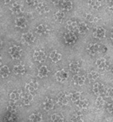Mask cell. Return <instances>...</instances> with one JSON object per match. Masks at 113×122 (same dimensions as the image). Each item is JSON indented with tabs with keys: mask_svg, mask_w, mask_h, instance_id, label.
I'll return each instance as SVG.
<instances>
[{
	"mask_svg": "<svg viewBox=\"0 0 113 122\" xmlns=\"http://www.w3.org/2000/svg\"><path fill=\"white\" fill-rule=\"evenodd\" d=\"M89 26L85 22H81L79 23L78 25V27H77V30L80 33L82 34H85L86 33H88V31H89Z\"/></svg>",
	"mask_w": 113,
	"mask_h": 122,
	"instance_id": "1f68e13d",
	"label": "cell"
},
{
	"mask_svg": "<svg viewBox=\"0 0 113 122\" xmlns=\"http://www.w3.org/2000/svg\"><path fill=\"white\" fill-rule=\"evenodd\" d=\"M96 66L98 67L99 69H101V70H105L106 69L108 66H109V62L107 61L105 58L104 57H100L99 59L96 61Z\"/></svg>",
	"mask_w": 113,
	"mask_h": 122,
	"instance_id": "2e32d148",
	"label": "cell"
},
{
	"mask_svg": "<svg viewBox=\"0 0 113 122\" xmlns=\"http://www.w3.org/2000/svg\"><path fill=\"white\" fill-rule=\"evenodd\" d=\"M59 3H60V5H61L63 11H70L73 7L71 1H61Z\"/></svg>",
	"mask_w": 113,
	"mask_h": 122,
	"instance_id": "603a6c76",
	"label": "cell"
},
{
	"mask_svg": "<svg viewBox=\"0 0 113 122\" xmlns=\"http://www.w3.org/2000/svg\"><path fill=\"white\" fill-rule=\"evenodd\" d=\"M85 80H86V78L84 75H82V74H74L72 77V81L75 85L77 86H83V84L85 83Z\"/></svg>",
	"mask_w": 113,
	"mask_h": 122,
	"instance_id": "5bb4252c",
	"label": "cell"
},
{
	"mask_svg": "<svg viewBox=\"0 0 113 122\" xmlns=\"http://www.w3.org/2000/svg\"><path fill=\"white\" fill-rule=\"evenodd\" d=\"M13 72L16 75H23L26 73V67L23 64H17L13 67Z\"/></svg>",
	"mask_w": 113,
	"mask_h": 122,
	"instance_id": "7c38bea8",
	"label": "cell"
},
{
	"mask_svg": "<svg viewBox=\"0 0 113 122\" xmlns=\"http://www.w3.org/2000/svg\"><path fill=\"white\" fill-rule=\"evenodd\" d=\"M87 51L89 55H91V56L96 55L97 53L99 52V45L95 44V43L90 44V45H88Z\"/></svg>",
	"mask_w": 113,
	"mask_h": 122,
	"instance_id": "9a60e30c",
	"label": "cell"
},
{
	"mask_svg": "<svg viewBox=\"0 0 113 122\" xmlns=\"http://www.w3.org/2000/svg\"><path fill=\"white\" fill-rule=\"evenodd\" d=\"M112 73H113V68H112Z\"/></svg>",
	"mask_w": 113,
	"mask_h": 122,
	"instance_id": "f6af8a7d",
	"label": "cell"
},
{
	"mask_svg": "<svg viewBox=\"0 0 113 122\" xmlns=\"http://www.w3.org/2000/svg\"><path fill=\"white\" fill-rule=\"evenodd\" d=\"M69 68L72 73H77L80 71L81 69V62L77 61H72L69 64Z\"/></svg>",
	"mask_w": 113,
	"mask_h": 122,
	"instance_id": "d6986e66",
	"label": "cell"
},
{
	"mask_svg": "<svg viewBox=\"0 0 113 122\" xmlns=\"http://www.w3.org/2000/svg\"><path fill=\"white\" fill-rule=\"evenodd\" d=\"M29 120H30L31 122H42V115L39 113H33L30 115Z\"/></svg>",
	"mask_w": 113,
	"mask_h": 122,
	"instance_id": "4316f807",
	"label": "cell"
},
{
	"mask_svg": "<svg viewBox=\"0 0 113 122\" xmlns=\"http://www.w3.org/2000/svg\"><path fill=\"white\" fill-rule=\"evenodd\" d=\"M89 6L94 10H99L101 8V2L100 1H89Z\"/></svg>",
	"mask_w": 113,
	"mask_h": 122,
	"instance_id": "d590c367",
	"label": "cell"
},
{
	"mask_svg": "<svg viewBox=\"0 0 113 122\" xmlns=\"http://www.w3.org/2000/svg\"><path fill=\"white\" fill-rule=\"evenodd\" d=\"M37 10L38 11L39 14H46L49 11V7L45 2L42 1H38V4L36 5Z\"/></svg>",
	"mask_w": 113,
	"mask_h": 122,
	"instance_id": "52a82bcc",
	"label": "cell"
},
{
	"mask_svg": "<svg viewBox=\"0 0 113 122\" xmlns=\"http://www.w3.org/2000/svg\"><path fill=\"white\" fill-rule=\"evenodd\" d=\"M77 37L74 32H68L64 34V41L67 45H73L77 42Z\"/></svg>",
	"mask_w": 113,
	"mask_h": 122,
	"instance_id": "3957f363",
	"label": "cell"
},
{
	"mask_svg": "<svg viewBox=\"0 0 113 122\" xmlns=\"http://www.w3.org/2000/svg\"><path fill=\"white\" fill-rule=\"evenodd\" d=\"M9 9H10V11L14 15L20 14V13L22 12L23 10H24L22 5L17 2H14V3H13V4H11Z\"/></svg>",
	"mask_w": 113,
	"mask_h": 122,
	"instance_id": "8fae6325",
	"label": "cell"
},
{
	"mask_svg": "<svg viewBox=\"0 0 113 122\" xmlns=\"http://www.w3.org/2000/svg\"><path fill=\"white\" fill-rule=\"evenodd\" d=\"M25 88L28 92H31V93H33L38 90V83L36 81V80H31L29 83L26 84L25 86Z\"/></svg>",
	"mask_w": 113,
	"mask_h": 122,
	"instance_id": "9c48e42d",
	"label": "cell"
},
{
	"mask_svg": "<svg viewBox=\"0 0 113 122\" xmlns=\"http://www.w3.org/2000/svg\"><path fill=\"white\" fill-rule=\"evenodd\" d=\"M105 98H104L103 96H98L96 98V102H95V104H96V106L98 107L99 108H102L104 105H105Z\"/></svg>",
	"mask_w": 113,
	"mask_h": 122,
	"instance_id": "836d02e7",
	"label": "cell"
},
{
	"mask_svg": "<svg viewBox=\"0 0 113 122\" xmlns=\"http://www.w3.org/2000/svg\"><path fill=\"white\" fill-rule=\"evenodd\" d=\"M106 51H107V47L105 46V45H99V53L104 54V53H105Z\"/></svg>",
	"mask_w": 113,
	"mask_h": 122,
	"instance_id": "b9f144b4",
	"label": "cell"
},
{
	"mask_svg": "<svg viewBox=\"0 0 113 122\" xmlns=\"http://www.w3.org/2000/svg\"><path fill=\"white\" fill-rule=\"evenodd\" d=\"M71 95V101L72 102H74L75 103L77 102H78L79 100H81L82 99V97H81V92H72V93H71L70 94Z\"/></svg>",
	"mask_w": 113,
	"mask_h": 122,
	"instance_id": "d6a6232c",
	"label": "cell"
},
{
	"mask_svg": "<svg viewBox=\"0 0 113 122\" xmlns=\"http://www.w3.org/2000/svg\"><path fill=\"white\" fill-rule=\"evenodd\" d=\"M20 97H21V91H19V90H15V91L11 92L9 95L11 102H14L19 101L20 99Z\"/></svg>",
	"mask_w": 113,
	"mask_h": 122,
	"instance_id": "d4e9b609",
	"label": "cell"
},
{
	"mask_svg": "<svg viewBox=\"0 0 113 122\" xmlns=\"http://www.w3.org/2000/svg\"><path fill=\"white\" fill-rule=\"evenodd\" d=\"M36 40V37L31 32H28V33H25L22 34L21 36V41L22 43L26 44V45H32L33 44Z\"/></svg>",
	"mask_w": 113,
	"mask_h": 122,
	"instance_id": "277c9868",
	"label": "cell"
},
{
	"mask_svg": "<svg viewBox=\"0 0 113 122\" xmlns=\"http://www.w3.org/2000/svg\"><path fill=\"white\" fill-rule=\"evenodd\" d=\"M76 105L80 109H86L89 107V101L87 99H81L78 102H76Z\"/></svg>",
	"mask_w": 113,
	"mask_h": 122,
	"instance_id": "f546056e",
	"label": "cell"
},
{
	"mask_svg": "<svg viewBox=\"0 0 113 122\" xmlns=\"http://www.w3.org/2000/svg\"><path fill=\"white\" fill-rule=\"evenodd\" d=\"M107 97H109L111 99L113 100V88H110V89H108V91H107V94H106Z\"/></svg>",
	"mask_w": 113,
	"mask_h": 122,
	"instance_id": "60d3db41",
	"label": "cell"
},
{
	"mask_svg": "<svg viewBox=\"0 0 113 122\" xmlns=\"http://www.w3.org/2000/svg\"><path fill=\"white\" fill-rule=\"evenodd\" d=\"M92 91L95 95H98V96H105L107 94V89L103 84L100 83H95L94 84L93 88H92Z\"/></svg>",
	"mask_w": 113,
	"mask_h": 122,
	"instance_id": "7a4b0ae2",
	"label": "cell"
},
{
	"mask_svg": "<svg viewBox=\"0 0 113 122\" xmlns=\"http://www.w3.org/2000/svg\"><path fill=\"white\" fill-rule=\"evenodd\" d=\"M48 26L45 24H39L36 26V32L40 35H44L48 33Z\"/></svg>",
	"mask_w": 113,
	"mask_h": 122,
	"instance_id": "ffe728a7",
	"label": "cell"
},
{
	"mask_svg": "<svg viewBox=\"0 0 113 122\" xmlns=\"http://www.w3.org/2000/svg\"><path fill=\"white\" fill-rule=\"evenodd\" d=\"M68 77H69L68 73L64 69L59 70V71H57L55 73V78H56V79L59 82H65L68 79Z\"/></svg>",
	"mask_w": 113,
	"mask_h": 122,
	"instance_id": "ba28073f",
	"label": "cell"
},
{
	"mask_svg": "<svg viewBox=\"0 0 113 122\" xmlns=\"http://www.w3.org/2000/svg\"><path fill=\"white\" fill-rule=\"evenodd\" d=\"M70 97H71L70 94H67L66 92H61L57 97V102L60 104H61V105H67Z\"/></svg>",
	"mask_w": 113,
	"mask_h": 122,
	"instance_id": "8992f818",
	"label": "cell"
},
{
	"mask_svg": "<svg viewBox=\"0 0 113 122\" xmlns=\"http://www.w3.org/2000/svg\"><path fill=\"white\" fill-rule=\"evenodd\" d=\"M85 18H86L87 20H89V22H96V21H98V20H99V18L97 16H95L94 15L89 14V13L85 14Z\"/></svg>",
	"mask_w": 113,
	"mask_h": 122,
	"instance_id": "8d00e7d4",
	"label": "cell"
},
{
	"mask_svg": "<svg viewBox=\"0 0 113 122\" xmlns=\"http://www.w3.org/2000/svg\"><path fill=\"white\" fill-rule=\"evenodd\" d=\"M88 77H89V79H90V80H95V79H97L99 78V73L95 71H91L90 73H89Z\"/></svg>",
	"mask_w": 113,
	"mask_h": 122,
	"instance_id": "f35d334b",
	"label": "cell"
},
{
	"mask_svg": "<svg viewBox=\"0 0 113 122\" xmlns=\"http://www.w3.org/2000/svg\"><path fill=\"white\" fill-rule=\"evenodd\" d=\"M33 101V93L26 92L22 95V102L25 105H31Z\"/></svg>",
	"mask_w": 113,
	"mask_h": 122,
	"instance_id": "ac0fdd59",
	"label": "cell"
},
{
	"mask_svg": "<svg viewBox=\"0 0 113 122\" xmlns=\"http://www.w3.org/2000/svg\"><path fill=\"white\" fill-rule=\"evenodd\" d=\"M33 57L37 61H39V62H43V61L46 60L47 55L45 53L44 51L40 49H38L34 51V54H33Z\"/></svg>",
	"mask_w": 113,
	"mask_h": 122,
	"instance_id": "5b68a950",
	"label": "cell"
},
{
	"mask_svg": "<svg viewBox=\"0 0 113 122\" xmlns=\"http://www.w3.org/2000/svg\"><path fill=\"white\" fill-rule=\"evenodd\" d=\"M42 108L45 111H50L55 108V101L52 98H47L42 103Z\"/></svg>",
	"mask_w": 113,
	"mask_h": 122,
	"instance_id": "4fadbf2b",
	"label": "cell"
},
{
	"mask_svg": "<svg viewBox=\"0 0 113 122\" xmlns=\"http://www.w3.org/2000/svg\"><path fill=\"white\" fill-rule=\"evenodd\" d=\"M17 108H18V106L14 102H11L8 106V109L10 113H15L17 111Z\"/></svg>",
	"mask_w": 113,
	"mask_h": 122,
	"instance_id": "74e56055",
	"label": "cell"
},
{
	"mask_svg": "<svg viewBox=\"0 0 113 122\" xmlns=\"http://www.w3.org/2000/svg\"><path fill=\"white\" fill-rule=\"evenodd\" d=\"M106 108H107V111H108L110 114H113V102H111V103L108 104L107 107H106Z\"/></svg>",
	"mask_w": 113,
	"mask_h": 122,
	"instance_id": "ab89813d",
	"label": "cell"
},
{
	"mask_svg": "<svg viewBox=\"0 0 113 122\" xmlns=\"http://www.w3.org/2000/svg\"><path fill=\"white\" fill-rule=\"evenodd\" d=\"M52 122H65V117L61 114H53L50 117Z\"/></svg>",
	"mask_w": 113,
	"mask_h": 122,
	"instance_id": "f1b7e54d",
	"label": "cell"
},
{
	"mask_svg": "<svg viewBox=\"0 0 113 122\" xmlns=\"http://www.w3.org/2000/svg\"><path fill=\"white\" fill-rule=\"evenodd\" d=\"M18 118L15 115L14 113H8L4 115V122H17Z\"/></svg>",
	"mask_w": 113,
	"mask_h": 122,
	"instance_id": "cb8c5ba5",
	"label": "cell"
},
{
	"mask_svg": "<svg viewBox=\"0 0 113 122\" xmlns=\"http://www.w3.org/2000/svg\"><path fill=\"white\" fill-rule=\"evenodd\" d=\"M105 34H106V32H105V29L104 27H101V26H99L94 30L93 32V35L94 38L96 39H103L105 37Z\"/></svg>",
	"mask_w": 113,
	"mask_h": 122,
	"instance_id": "30bf717a",
	"label": "cell"
},
{
	"mask_svg": "<svg viewBox=\"0 0 113 122\" xmlns=\"http://www.w3.org/2000/svg\"><path fill=\"white\" fill-rule=\"evenodd\" d=\"M9 54L12 59L18 60L22 56V49L19 45H13L9 49Z\"/></svg>",
	"mask_w": 113,
	"mask_h": 122,
	"instance_id": "6da1fadb",
	"label": "cell"
},
{
	"mask_svg": "<svg viewBox=\"0 0 113 122\" xmlns=\"http://www.w3.org/2000/svg\"><path fill=\"white\" fill-rule=\"evenodd\" d=\"M78 25L79 24L77 23V20H74V19H71V20H69L66 22V28L70 32H74L76 29H77Z\"/></svg>",
	"mask_w": 113,
	"mask_h": 122,
	"instance_id": "44dd1931",
	"label": "cell"
},
{
	"mask_svg": "<svg viewBox=\"0 0 113 122\" xmlns=\"http://www.w3.org/2000/svg\"><path fill=\"white\" fill-rule=\"evenodd\" d=\"M49 73V70H48L47 66H40L38 70V75L39 78H45L48 75Z\"/></svg>",
	"mask_w": 113,
	"mask_h": 122,
	"instance_id": "7402d4cb",
	"label": "cell"
},
{
	"mask_svg": "<svg viewBox=\"0 0 113 122\" xmlns=\"http://www.w3.org/2000/svg\"><path fill=\"white\" fill-rule=\"evenodd\" d=\"M71 122H83V116L80 113H75L71 116Z\"/></svg>",
	"mask_w": 113,
	"mask_h": 122,
	"instance_id": "e575fe53",
	"label": "cell"
},
{
	"mask_svg": "<svg viewBox=\"0 0 113 122\" xmlns=\"http://www.w3.org/2000/svg\"><path fill=\"white\" fill-rule=\"evenodd\" d=\"M9 73H10V70L8 66L4 65V66H3V67H1V68H0V74H1L2 78L5 79V78L9 77Z\"/></svg>",
	"mask_w": 113,
	"mask_h": 122,
	"instance_id": "4dcf8cb0",
	"label": "cell"
},
{
	"mask_svg": "<svg viewBox=\"0 0 113 122\" xmlns=\"http://www.w3.org/2000/svg\"><path fill=\"white\" fill-rule=\"evenodd\" d=\"M111 39H112V41H113V32H112V33H111Z\"/></svg>",
	"mask_w": 113,
	"mask_h": 122,
	"instance_id": "ee69618b",
	"label": "cell"
},
{
	"mask_svg": "<svg viewBox=\"0 0 113 122\" xmlns=\"http://www.w3.org/2000/svg\"><path fill=\"white\" fill-rule=\"evenodd\" d=\"M107 10H109L110 11H113V1H109L107 3Z\"/></svg>",
	"mask_w": 113,
	"mask_h": 122,
	"instance_id": "7bdbcfd3",
	"label": "cell"
},
{
	"mask_svg": "<svg viewBox=\"0 0 113 122\" xmlns=\"http://www.w3.org/2000/svg\"><path fill=\"white\" fill-rule=\"evenodd\" d=\"M50 57L51 61L53 62H58L59 61H61V54L60 52H58L57 51H53L52 52L50 53Z\"/></svg>",
	"mask_w": 113,
	"mask_h": 122,
	"instance_id": "484cf974",
	"label": "cell"
},
{
	"mask_svg": "<svg viewBox=\"0 0 113 122\" xmlns=\"http://www.w3.org/2000/svg\"><path fill=\"white\" fill-rule=\"evenodd\" d=\"M14 24L17 27L20 28H26L27 26V20L24 16H19L14 20Z\"/></svg>",
	"mask_w": 113,
	"mask_h": 122,
	"instance_id": "e0dca14e",
	"label": "cell"
},
{
	"mask_svg": "<svg viewBox=\"0 0 113 122\" xmlns=\"http://www.w3.org/2000/svg\"><path fill=\"white\" fill-rule=\"evenodd\" d=\"M65 17H66V14H65V12L63 10H58V11L54 15V19H55L56 21H58V22L63 21Z\"/></svg>",
	"mask_w": 113,
	"mask_h": 122,
	"instance_id": "83f0119b",
	"label": "cell"
}]
</instances>
